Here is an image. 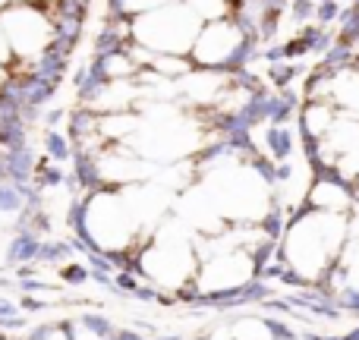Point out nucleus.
I'll use <instances>...</instances> for the list:
<instances>
[{"label":"nucleus","mask_w":359,"mask_h":340,"mask_svg":"<svg viewBox=\"0 0 359 340\" xmlns=\"http://www.w3.org/2000/svg\"><path fill=\"white\" fill-rule=\"evenodd\" d=\"M350 243V215L303 211L293 217L284 236V265L299 280H322L341 261Z\"/></svg>","instance_id":"nucleus-1"},{"label":"nucleus","mask_w":359,"mask_h":340,"mask_svg":"<svg viewBox=\"0 0 359 340\" xmlns=\"http://www.w3.org/2000/svg\"><path fill=\"white\" fill-rule=\"evenodd\" d=\"M133 41L139 48H145L149 54H161V57H183L192 50L198 32H202V22L198 16L189 10V6L180 0V4L161 6L155 13H145V16H136L130 22Z\"/></svg>","instance_id":"nucleus-2"},{"label":"nucleus","mask_w":359,"mask_h":340,"mask_svg":"<svg viewBox=\"0 0 359 340\" xmlns=\"http://www.w3.org/2000/svg\"><path fill=\"white\" fill-rule=\"evenodd\" d=\"M0 29L10 41L16 67L25 69H32L57 44L54 19L38 4H6L0 10Z\"/></svg>","instance_id":"nucleus-3"},{"label":"nucleus","mask_w":359,"mask_h":340,"mask_svg":"<svg viewBox=\"0 0 359 340\" xmlns=\"http://www.w3.org/2000/svg\"><path fill=\"white\" fill-rule=\"evenodd\" d=\"M243 48V29L230 19H217V22H205L198 32L196 44H192V63L198 69H221L236 57Z\"/></svg>","instance_id":"nucleus-4"},{"label":"nucleus","mask_w":359,"mask_h":340,"mask_svg":"<svg viewBox=\"0 0 359 340\" xmlns=\"http://www.w3.org/2000/svg\"><path fill=\"white\" fill-rule=\"evenodd\" d=\"M38 252H41V236L25 227L16 236H10V243H6V261L10 265H35Z\"/></svg>","instance_id":"nucleus-5"},{"label":"nucleus","mask_w":359,"mask_h":340,"mask_svg":"<svg viewBox=\"0 0 359 340\" xmlns=\"http://www.w3.org/2000/svg\"><path fill=\"white\" fill-rule=\"evenodd\" d=\"M170 4H180V0H114V6H117V13H123V16H145V13H155L161 10V6H170Z\"/></svg>","instance_id":"nucleus-6"},{"label":"nucleus","mask_w":359,"mask_h":340,"mask_svg":"<svg viewBox=\"0 0 359 340\" xmlns=\"http://www.w3.org/2000/svg\"><path fill=\"white\" fill-rule=\"evenodd\" d=\"M25 340H69L67 334V322L63 325H44V328H38V331H32Z\"/></svg>","instance_id":"nucleus-7"},{"label":"nucleus","mask_w":359,"mask_h":340,"mask_svg":"<svg viewBox=\"0 0 359 340\" xmlns=\"http://www.w3.org/2000/svg\"><path fill=\"white\" fill-rule=\"evenodd\" d=\"M0 67H4V69H16V60H13V50H10V41H6L4 29H0Z\"/></svg>","instance_id":"nucleus-8"},{"label":"nucleus","mask_w":359,"mask_h":340,"mask_svg":"<svg viewBox=\"0 0 359 340\" xmlns=\"http://www.w3.org/2000/svg\"><path fill=\"white\" fill-rule=\"evenodd\" d=\"M10 76H13V69H4V67H0V88L10 82Z\"/></svg>","instance_id":"nucleus-9"},{"label":"nucleus","mask_w":359,"mask_h":340,"mask_svg":"<svg viewBox=\"0 0 359 340\" xmlns=\"http://www.w3.org/2000/svg\"><path fill=\"white\" fill-rule=\"evenodd\" d=\"M6 4H10V0H0V10H4V6H6Z\"/></svg>","instance_id":"nucleus-10"},{"label":"nucleus","mask_w":359,"mask_h":340,"mask_svg":"<svg viewBox=\"0 0 359 340\" xmlns=\"http://www.w3.org/2000/svg\"><path fill=\"white\" fill-rule=\"evenodd\" d=\"M0 340H6V337H4V334H0Z\"/></svg>","instance_id":"nucleus-11"}]
</instances>
